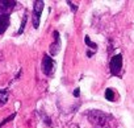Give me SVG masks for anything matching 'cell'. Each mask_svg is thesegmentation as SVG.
<instances>
[{
  "instance_id": "obj_16",
  "label": "cell",
  "mask_w": 134,
  "mask_h": 128,
  "mask_svg": "<svg viewBox=\"0 0 134 128\" xmlns=\"http://www.w3.org/2000/svg\"><path fill=\"white\" fill-rule=\"evenodd\" d=\"M71 128H79V127H78V125H72Z\"/></svg>"
},
{
  "instance_id": "obj_13",
  "label": "cell",
  "mask_w": 134,
  "mask_h": 128,
  "mask_svg": "<svg viewBox=\"0 0 134 128\" xmlns=\"http://www.w3.org/2000/svg\"><path fill=\"white\" fill-rule=\"evenodd\" d=\"M67 4H69V6L71 7V11H72V12H76V11H78V7H76L75 4H72L71 2H67Z\"/></svg>"
},
{
  "instance_id": "obj_3",
  "label": "cell",
  "mask_w": 134,
  "mask_h": 128,
  "mask_svg": "<svg viewBox=\"0 0 134 128\" xmlns=\"http://www.w3.org/2000/svg\"><path fill=\"white\" fill-rule=\"evenodd\" d=\"M43 2L36 0L33 2V27L37 29L40 27V20H41V13L43 11Z\"/></svg>"
},
{
  "instance_id": "obj_7",
  "label": "cell",
  "mask_w": 134,
  "mask_h": 128,
  "mask_svg": "<svg viewBox=\"0 0 134 128\" xmlns=\"http://www.w3.org/2000/svg\"><path fill=\"white\" fill-rule=\"evenodd\" d=\"M9 27V15H0V34H3Z\"/></svg>"
},
{
  "instance_id": "obj_14",
  "label": "cell",
  "mask_w": 134,
  "mask_h": 128,
  "mask_svg": "<svg viewBox=\"0 0 134 128\" xmlns=\"http://www.w3.org/2000/svg\"><path fill=\"white\" fill-rule=\"evenodd\" d=\"M41 116H42V117L45 119V121H46V124H47V125H50V123H51V121H50V119H49V117H47V116H46V115H45L43 112H41Z\"/></svg>"
},
{
  "instance_id": "obj_11",
  "label": "cell",
  "mask_w": 134,
  "mask_h": 128,
  "mask_svg": "<svg viewBox=\"0 0 134 128\" xmlns=\"http://www.w3.org/2000/svg\"><path fill=\"white\" fill-rule=\"evenodd\" d=\"M26 20H28V15L25 13V15H24V19H23V24H21V27H20V29H19V32H17V34H21V33L24 32V28H25V24H26Z\"/></svg>"
},
{
  "instance_id": "obj_6",
  "label": "cell",
  "mask_w": 134,
  "mask_h": 128,
  "mask_svg": "<svg viewBox=\"0 0 134 128\" xmlns=\"http://www.w3.org/2000/svg\"><path fill=\"white\" fill-rule=\"evenodd\" d=\"M59 50H60V37H59V33L55 30L54 32V42L50 45V54L55 55L59 53Z\"/></svg>"
},
{
  "instance_id": "obj_8",
  "label": "cell",
  "mask_w": 134,
  "mask_h": 128,
  "mask_svg": "<svg viewBox=\"0 0 134 128\" xmlns=\"http://www.w3.org/2000/svg\"><path fill=\"white\" fill-rule=\"evenodd\" d=\"M8 98H9V91H8V89L0 90V107H3V106L8 102Z\"/></svg>"
},
{
  "instance_id": "obj_12",
  "label": "cell",
  "mask_w": 134,
  "mask_h": 128,
  "mask_svg": "<svg viewBox=\"0 0 134 128\" xmlns=\"http://www.w3.org/2000/svg\"><path fill=\"white\" fill-rule=\"evenodd\" d=\"M93 128H113V127H112V121H110V123H107V124H101V125H95Z\"/></svg>"
},
{
  "instance_id": "obj_9",
  "label": "cell",
  "mask_w": 134,
  "mask_h": 128,
  "mask_svg": "<svg viewBox=\"0 0 134 128\" xmlns=\"http://www.w3.org/2000/svg\"><path fill=\"white\" fill-rule=\"evenodd\" d=\"M105 99L109 100V102H113L114 100V91L112 89H107L105 90Z\"/></svg>"
},
{
  "instance_id": "obj_5",
  "label": "cell",
  "mask_w": 134,
  "mask_h": 128,
  "mask_svg": "<svg viewBox=\"0 0 134 128\" xmlns=\"http://www.w3.org/2000/svg\"><path fill=\"white\" fill-rule=\"evenodd\" d=\"M15 0H0V15H9L15 7H16Z\"/></svg>"
},
{
  "instance_id": "obj_2",
  "label": "cell",
  "mask_w": 134,
  "mask_h": 128,
  "mask_svg": "<svg viewBox=\"0 0 134 128\" xmlns=\"http://www.w3.org/2000/svg\"><path fill=\"white\" fill-rule=\"evenodd\" d=\"M54 70H55L54 59L50 55L45 54L43 58H42V71H43V74L47 75V77H53L54 75Z\"/></svg>"
},
{
  "instance_id": "obj_4",
  "label": "cell",
  "mask_w": 134,
  "mask_h": 128,
  "mask_svg": "<svg viewBox=\"0 0 134 128\" xmlns=\"http://www.w3.org/2000/svg\"><path fill=\"white\" fill-rule=\"evenodd\" d=\"M109 69L113 75L121 74V70H122V55L121 54H116L112 57V59L109 62Z\"/></svg>"
},
{
  "instance_id": "obj_10",
  "label": "cell",
  "mask_w": 134,
  "mask_h": 128,
  "mask_svg": "<svg viewBox=\"0 0 134 128\" xmlns=\"http://www.w3.org/2000/svg\"><path fill=\"white\" fill-rule=\"evenodd\" d=\"M84 41H86V44H87V45L93 50V52H96V50H97V45H96L95 42H92V41L90 40V37H88V36H86V37H84Z\"/></svg>"
},
{
  "instance_id": "obj_1",
  "label": "cell",
  "mask_w": 134,
  "mask_h": 128,
  "mask_svg": "<svg viewBox=\"0 0 134 128\" xmlns=\"http://www.w3.org/2000/svg\"><path fill=\"white\" fill-rule=\"evenodd\" d=\"M87 117L88 120L95 125H101V124H107V123H110L113 121V117L103 111H99V110H92V111H88L87 114Z\"/></svg>"
},
{
  "instance_id": "obj_15",
  "label": "cell",
  "mask_w": 134,
  "mask_h": 128,
  "mask_svg": "<svg viewBox=\"0 0 134 128\" xmlns=\"http://www.w3.org/2000/svg\"><path fill=\"white\" fill-rule=\"evenodd\" d=\"M79 91H80V90H79V89H75V91H74V95H75V96H76V98H78V96H79Z\"/></svg>"
}]
</instances>
